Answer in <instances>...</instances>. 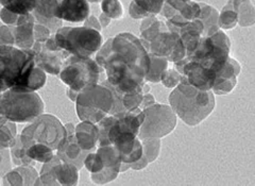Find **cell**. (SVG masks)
<instances>
[{
    "label": "cell",
    "instance_id": "6da1fadb",
    "mask_svg": "<svg viewBox=\"0 0 255 186\" xmlns=\"http://www.w3.org/2000/svg\"><path fill=\"white\" fill-rule=\"evenodd\" d=\"M96 62L105 70L106 80L122 97L141 92L150 59L138 37L129 32L110 37L98 50Z\"/></svg>",
    "mask_w": 255,
    "mask_h": 186
},
{
    "label": "cell",
    "instance_id": "7a4b0ae2",
    "mask_svg": "<svg viewBox=\"0 0 255 186\" xmlns=\"http://www.w3.org/2000/svg\"><path fill=\"white\" fill-rule=\"evenodd\" d=\"M168 100L175 115L189 127L200 125L216 107V98L212 90H198L187 82L184 76L170 93Z\"/></svg>",
    "mask_w": 255,
    "mask_h": 186
},
{
    "label": "cell",
    "instance_id": "3957f363",
    "mask_svg": "<svg viewBox=\"0 0 255 186\" xmlns=\"http://www.w3.org/2000/svg\"><path fill=\"white\" fill-rule=\"evenodd\" d=\"M45 110V103L36 92L9 88L0 94V114L13 123H31Z\"/></svg>",
    "mask_w": 255,
    "mask_h": 186
},
{
    "label": "cell",
    "instance_id": "277c9868",
    "mask_svg": "<svg viewBox=\"0 0 255 186\" xmlns=\"http://www.w3.org/2000/svg\"><path fill=\"white\" fill-rule=\"evenodd\" d=\"M55 42L70 55L91 58L103 44L99 31L87 27H61L54 33Z\"/></svg>",
    "mask_w": 255,
    "mask_h": 186
},
{
    "label": "cell",
    "instance_id": "5b68a950",
    "mask_svg": "<svg viewBox=\"0 0 255 186\" xmlns=\"http://www.w3.org/2000/svg\"><path fill=\"white\" fill-rule=\"evenodd\" d=\"M19 137L25 148L33 144H43L57 151L67 137V132L60 119L43 113L23 129Z\"/></svg>",
    "mask_w": 255,
    "mask_h": 186
},
{
    "label": "cell",
    "instance_id": "8992f818",
    "mask_svg": "<svg viewBox=\"0 0 255 186\" xmlns=\"http://www.w3.org/2000/svg\"><path fill=\"white\" fill-rule=\"evenodd\" d=\"M114 99L110 88L102 84H94L85 87L79 93L76 100L78 117L82 121L97 124L110 114Z\"/></svg>",
    "mask_w": 255,
    "mask_h": 186
},
{
    "label": "cell",
    "instance_id": "52a82bcc",
    "mask_svg": "<svg viewBox=\"0 0 255 186\" xmlns=\"http://www.w3.org/2000/svg\"><path fill=\"white\" fill-rule=\"evenodd\" d=\"M102 72L105 70L98 65L96 60L69 55L63 62L59 77L67 87L81 92L87 86L101 82Z\"/></svg>",
    "mask_w": 255,
    "mask_h": 186
},
{
    "label": "cell",
    "instance_id": "ba28073f",
    "mask_svg": "<svg viewBox=\"0 0 255 186\" xmlns=\"http://www.w3.org/2000/svg\"><path fill=\"white\" fill-rule=\"evenodd\" d=\"M34 56L32 49L0 46V94L17 84L26 69L34 63Z\"/></svg>",
    "mask_w": 255,
    "mask_h": 186
},
{
    "label": "cell",
    "instance_id": "9c48e42d",
    "mask_svg": "<svg viewBox=\"0 0 255 186\" xmlns=\"http://www.w3.org/2000/svg\"><path fill=\"white\" fill-rule=\"evenodd\" d=\"M231 40L226 32L219 29L210 36H202L196 49L186 58L218 71L230 56Z\"/></svg>",
    "mask_w": 255,
    "mask_h": 186
},
{
    "label": "cell",
    "instance_id": "30bf717a",
    "mask_svg": "<svg viewBox=\"0 0 255 186\" xmlns=\"http://www.w3.org/2000/svg\"><path fill=\"white\" fill-rule=\"evenodd\" d=\"M145 119L140 126L137 137L139 140L148 137L163 139L174 131L178 116L169 104L154 103L153 106L142 110Z\"/></svg>",
    "mask_w": 255,
    "mask_h": 186
},
{
    "label": "cell",
    "instance_id": "8fae6325",
    "mask_svg": "<svg viewBox=\"0 0 255 186\" xmlns=\"http://www.w3.org/2000/svg\"><path fill=\"white\" fill-rule=\"evenodd\" d=\"M143 47L149 53L162 56L172 63L186 56V50L181 38L177 33L169 31L168 28L158 32Z\"/></svg>",
    "mask_w": 255,
    "mask_h": 186
},
{
    "label": "cell",
    "instance_id": "7c38bea8",
    "mask_svg": "<svg viewBox=\"0 0 255 186\" xmlns=\"http://www.w3.org/2000/svg\"><path fill=\"white\" fill-rule=\"evenodd\" d=\"M166 26L169 31L179 35L184 45L186 55H189L196 49L203 35V23L198 18L187 20L178 14L167 20Z\"/></svg>",
    "mask_w": 255,
    "mask_h": 186
},
{
    "label": "cell",
    "instance_id": "4fadbf2b",
    "mask_svg": "<svg viewBox=\"0 0 255 186\" xmlns=\"http://www.w3.org/2000/svg\"><path fill=\"white\" fill-rule=\"evenodd\" d=\"M183 76L186 78L190 85L198 90L210 91L216 80V71L201 63L188 60L183 70Z\"/></svg>",
    "mask_w": 255,
    "mask_h": 186
},
{
    "label": "cell",
    "instance_id": "5bb4252c",
    "mask_svg": "<svg viewBox=\"0 0 255 186\" xmlns=\"http://www.w3.org/2000/svg\"><path fill=\"white\" fill-rule=\"evenodd\" d=\"M91 13V7L87 0H61L55 16L61 20L69 22H83Z\"/></svg>",
    "mask_w": 255,
    "mask_h": 186
},
{
    "label": "cell",
    "instance_id": "9a60e30c",
    "mask_svg": "<svg viewBox=\"0 0 255 186\" xmlns=\"http://www.w3.org/2000/svg\"><path fill=\"white\" fill-rule=\"evenodd\" d=\"M59 4L58 0H38L34 11L32 12L35 22L41 23L54 34L62 26L63 20L55 16V10Z\"/></svg>",
    "mask_w": 255,
    "mask_h": 186
},
{
    "label": "cell",
    "instance_id": "2e32d148",
    "mask_svg": "<svg viewBox=\"0 0 255 186\" xmlns=\"http://www.w3.org/2000/svg\"><path fill=\"white\" fill-rule=\"evenodd\" d=\"M92 150H84L77 141L76 135H67V137L62 143L57 150V156L66 163L74 164L79 171L84 166V160Z\"/></svg>",
    "mask_w": 255,
    "mask_h": 186
},
{
    "label": "cell",
    "instance_id": "e0dca14e",
    "mask_svg": "<svg viewBox=\"0 0 255 186\" xmlns=\"http://www.w3.org/2000/svg\"><path fill=\"white\" fill-rule=\"evenodd\" d=\"M44 44L41 48V50H39L34 56V62L36 64V66L43 69L47 74L59 75L63 66V62L65 61L70 54L65 50H48L45 48Z\"/></svg>",
    "mask_w": 255,
    "mask_h": 186
},
{
    "label": "cell",
    "instance_id": "ac0fdd59",
    "mask_svg": "<svg viewBox=\"0 0 255 186\" xmlns=\"http://www.w3.org/2000/svg\"><path fill=\"white\" fill-rule=\"evenodd\" d=\"M35 19L33 14H30L29 17L21 22L20 25L14 27L12 30L14 37V45L17 46L20 49H31L34 44V34L33 27Z\"/></svg>",
    "mask_w": 255,
    "mask_h": 186
},
{
    "label": "cell",
    "instance_id": "d6986e66",
    "mask_svg": "<svg viewBox=\"0 0 255 186\" xmlns=\"http://www.w3.org/2000/svg\"><path fill=\"white\" fill-rule=\"evenodd\" d=\"M222 10L234 11L237 14L239 26L251 27L254 25V5L251 0H229Z\"/></svg>",
    "mask_w": 255,
    "mask_h": 186
},
{
    "label": "cell",
    "instance_id": "ffe728a7",
    "mask_svg": "<svg viewBox=\"0 0 255 186\" xmlns=\"http://www.w3.org/2000/svg\"><path fill=\"white\" fill-rule=\"evenodd\" d=\"M75 135L80 147L84 150H92L98 144L99 130L95 124L90 121H82L76 127Z\"/></svg>",
    "mask_w": 255,
    "mask_h": 186
},
{
    "label": "cell",
    "instance_id": "44dd1931",
    "mask_svg": "<svg viewBox=\"0 0 255 186\" xmlns=\"http://www.w3.org/2000/svg\"><path fill=\"white\" fill-rule=\"evenodd\" d=\"M200 4V15L198 19H200L203 23V35L202 36H210L219 30L218 26V17L219 12L214 6L209 5L206 3L199 2Z\"/></svg>",
    "mask_w": 255,
    "mask_h": 186
},
{
    "label": "cell",
    "instance_id": "7402d4cb",
    "mask_svg": "<svg viewBox=\"0 0 255 186\" xmlns=\"http://www.w3.org/2000/svg\"><path fill=\"white\" fill-rule=\"evenodd\" d=\"M149 53V52H148ZM150 59V67L148 74L145 77L146 82L158 83L161 82L162 77L165 71L169 68V62L162 56H157L152 53H149Z\"/></svg>",
    "mask_w": 255,
    "mask_h": 186
},
{
    "label": "cell",
    "instance_id": "603a6c76",
    "mask_svg": "<svg viewBox=\"0 0 255 186\" xmlns=\"http://www.w3.org/2000/svg\"><path fill=\"white\" fill-rule=\"evenodd\" d=\"M38 0H0V4L14 14L26 15L34 11Z\"/></svg>",
    "mask_w": 255,
    "mask_h": 186
},
{
    "label": "cell",
    "instance_id": "cb8c5ba5",
    "mask_svg": "<svg viewBox=\"0 0 255 186\" xmlns=\"http://www.w3.org/2000/svg\"><path fill=\"white\" fill-rule=\"evenodd\" d=\"M26 153L29 158H31L35 162H39V163H47L52 160L54 157V151L43 144H33L26 148Z\"/></svg>",
    "mask_w": 255,
    "mask_h": 186
},
{
    "label": "cell",
    "instance_id": "d4e9b609",
    "mask_svg": "<svg viewBox=\"0 0 255 186\" xmlns=\"http://www.w3.org/2000/svg\"><path fill=\"white\" fill-rule=\"evenodd\" d=\"M142 145V155L147 158L149 163H153L159 157V152L162 148L161 139L156 137H148V139L140 140Z\"/></svg>",
    "mask_w": 255,
    "mask_h": 186
},
{
    "label": "cell",
    "instance_id": "484cf974",
    "mask_svg": "<svg viewBox=\"0 0 255 186\" xmlns=\"http://www.w3.org/2000/svg\"><path fill=\"white\" fill-rule=\"evenodd\" d=\"M97 155L102 161V164L105 167L115 166L119 163H122L121 153L118 152L115 146L113 145H108V146L99 147L97 150Z\"/></svg>",
    "mask_w": 255,
    "mask_h": 186
},
{
    "label": "cell",
    "instance_id": "4316f807",
    "mask_svg": "<svg viewBox=\"0 0 255 186\" xmlns=\"http://www.w3.org/2000/svg\"><path fill=\"white\" fill-rule=\"evenodd\" d=\"M47 81L46 72L39 68L38 66H35L30 74L26 85L23 87V91H30V92H36L39 88H42Z\"/></svg>",
    "mask_w": 255,
    "mask_h": 186
},
{
    "label": "cell",
    "instance_id": "83f0119b",
    "mask_svg": "<svg viewBox=\"0 0 255 186\" xmlns=\"http://www.w3.org/2000/svg\"><path fill=\"white\" fill-rule=\"evenodd\" d=\"M119 169H121V163L115 166L103 167L102 171L92 174V181L96 184H107L111 181H114L121 174Z\"/></svg>",
    "mask_w": 255,
    "mask_h": 186
},
{
    "label": "cell",
    "instance_id": "f1b7e54d",
    "mask_svg": "<svg viewBox=\"0 0 255 186\" xmlns=\"http://www.w3.org/2000/svg\"><path fill=\"white\" fill-rule=\"evenodd\" d=\"M237 85V77L231 78H216L215 80L214 86L212 87V92L215 95H229L234 91V88Z\"/></svg>",
    "mask_w": 255,
    "mask_h": 186
},
{
    "label": "cell",
    "instance_id": "f546056e",
    "mask_svg": "<svg viewBox=\"0 0 255 186\" xmlns=\"http://www.w3.org/2000/svg\"><path fill=\"white\" fill-rule=\"evenodd\" d=\"M101 11L111 19H121L124 16V7L119 0H102Z\"/></svg>",
    "mask_w": 255,
    "mask_h": 186
},
{
    "label": "cell",
    "instance_id": "4dcf8cb0",
    "mask_svg": "<svg viewBox=\"0 0 255 186\" xmlns=\"http://www.w3.org/2000/svg\"><path fill=\"white\" fill-rule=\"evenodd\" d=\"M133 1L149 16H157L161 13L165 0H133Z\"/></svg>",
    "mask_w": 255,
    "mask_h": 186
},
{
    "label": "cell",
    "instance_id": "1f68e13d",
    "mask_svg": "<svg viewBox=\"0 0 255 186\" xmlns=\"http://www.w3.org/2000/svg\"><path fill=\"white\" fill-rule=\"evenodd\" d=\"M238 25L237 14L232 10H222L218 17V26L221 30H232Z\"/></svg>",
    "mask_w": 255,
    "mask_h": 186
},
{
    "label": "cell",
    "instance_id": "d6a6232c",
    "mask_svg": "<svg viewBox=\"0 0 255 186\" xmlns=\"http://www.w3.org/2000/svg\"><path fill=\"white\" fill-rule=\"evenodd\" d=\"M200 4L199 2L195 1H186L183 2V5L181 6V9L179 11V15H181L183 18H185L187 20H195L199 17L200 15Z\"/></svg>",
    "mask_w": 255,
    "mask_h": 186
},
{
    "label": "cell",
    "instance_id": "836d02e7",
    "mask_svg": "<svg viewBox=\"0 0 255 186\" xmlns=\"http://www.w3.org/2000/svg\"><path fill=\"white\" fill-rule=\"evenodd\" d=\"M15 169L21 176L22 181H23V185H34L35 184L37 178H38V174H37V172L35 171L33 166L20 165Z\"/></svg>",
    "mask_w": 255,
    "mask_h": 186
},
{
    "label": "cell",
    "instance_id": "e575fe53",
    "mask_svg": "<svg viewBox=\"0 0 255 186\" xmlns=\"http://www.w3.org/2000/svg\"><path fill=\"white\" fill-rule=\"evenodd\" d=\"M182 75L174 68H168L162 77L161 82L166 88H174L181 82Z\"/></svg>",
    "mask_w": 255,
    "mask_h": 186
},
{
    "label": "cell",
    "instance_id": "d590c367",
    "mask_svg": "<svg viewBox=\"0 0 255 186\" xmlns=\"http://www.w3.org/2000/svg\"><path fill=\"white\" fill-rule=\"evenodd\" d=\"M84 166L91 174L98 173V172L102 171L103 167H105L102 164V161L100 160L99 156L97 155V152L94 153L93 151L90 152L89 155L86 156V158L84 160Z\"/></svg>",
    "mask_w": 255,
    "mask_h": 186
},
{
    "label": "cell",
    "instance_id": "8d00e7d4",
    "mask_svg": "<svg viewBox=\"0 0 255 186\" xmlns=\"http://www.w3.org/2000/svg\"><path fill=\"white\" fill-rule=\"evenodd\" d=\"M142 93L141 92H135L126 94L123 96V106L126 111H131L133 109L139 108L140 102L142 99Z\"/></svg>",
    "mask_w": 255,
    "mask_h": 186
},
{
    "label": "cell",
    "instance_id": "74e56055",
    "mask_svg": "<svg viewBox=\"0 0 255 186\" xmlns=\"http://www.w3.org/2000/svg\"><path fill=\"white\" fill-rule=\"evenodd\" d=\"M0 17H1V20L5 23L6 26L16 27L22 21L23 17H25V15L14 14L10 11H7L6 9H4V7H2L1 11H0Z\"/></svg>",
    "mask_w": 255,
    "mask_h": 186
},
{
    "label": "cell",
    "instance_id": "f35d334b",
    "mask_svg": "<svg viewBox=\"0 0 255 186\" xmlns=\"http://www.w3.org/2000/svg\"><path fill=\"white\" fill-rule=\"evenodd\" d=\"M33 34H34V42H41L45 43L46 40L51 36V32L49 29H47L45 26L41 23H34L33 27Z\"/></svg>",
    "mask_w": 255,
    "mask_h": 186
},
{
    "label": "cell",
    "instance_id": "ab89813d",
    "mask_svg": "<svg viewBox=\"0 0 255 186\" xmlns=\"http://www.w3.org/2000/svg\"><path fill=\"white\" fill-rule=\"evenodd\" d=\"M1 45H14L13 32L9 26L0 23V46Z\"/></svg>",
    "mask_w": 255,
    "mask_h": 186
},
{
    "label": "cell",
    "instance_id": "60d3db41",
    "mask_svg": "<svg viewBox=\"0 0 255 186\" xmlns=\"http://www.w3.org/2000/svg\"><path fill=\"white\" fill-rule=\"evenodd\" d=\"M129 14L133 19H143L146 17H149V15L145 11H142L138 5L135 4L134 1H132L130 4Z\"/></svg>",
    "mask_w": 255,
    "mask_h": 186
},
{
    "label": "cell",
    "instance_id": "b9f144b4",
    "mask_svg": "<svg viewBox=\"0 0 255 186\" xmlns=\"http://www.w3.org/2000/svg\"><path fill=\"white\" fill-rule=\"evenodd\" d=\"M154 103H156V99H155V97L153 95H151L149 93L148 94H143L139 108L141 110H143V109L153 106Z\"/></svg>",
    "mask_w": 255,
    "mask_h": 186
},
{
    "label": "cell",
    "instance_id": "7bdbcfd3",
    "mask_svg": "<svg viewBox=\"0 0 255 186\" xmlns=\"http://www.w3.org/2000/svg\"><path fill=\"white\" fill-rule=\"evenodd\" d=\"M149 164L150 163L147 158L142 155L140 159L131 163V169H133V171H142V169H145Z\"/></svg>",
    "mask_w": 255,
    "mask_h": 186
},
{
    "label": "cell",
    "instance_id": "ee69618b",
    "mask_svg": "<svg viewBox=\"0 0 255 186\" xmlns=\"http://www.w3.org/2000/svg\"><path fill=\"white\" fill-rule=\"evenodd\" d=\"M84 27L92 28V29H95V30H97L99 32L102 29L99 20L96 17H94V16H89V17H87V19L84 21Z\"/></svg>",
    "mask_w": 255,
    "mask_h": 186
},
{
    "label": "cell",
    "instance_id": "f6af8a7d",
    "mask_svg": "<svg viewBox=\"0 0 255 186\" xmlns=\"http://www.w3.org/2000/svg\"><path fill=\"white\" fill-rule=\"evenodd\" d=\"M157 19H158L157 16H149V17L143 18L142 21H141V25H140V32H141L142 30H145L146 28H148L149 26L152 25V23H153L154 21H156Z\"/></svg>",
    "mask_w": 255,
    "mask_h": 186
},
{
    "label": "cell",
    "instance_id": "bcb514c9",
    "mask_svg": "<svg viewBox=\"0 0 255 186\" xmlns=\"http://www.w3.org/2000/svg\"><path fill=\"white\" fill-rule=\"evenodd\" d=\"M187 62H188V59L186 58V56L184 59L179 60L177 62H173V68L177 70L179 74H181L183 76V70H184V66Z\"/></svg>",
    "mask_w": 255,
    "mask_h": 186
},
{
    "label": "cell",
    "instance_id": "7dc6e473",
    "mask_svg": "<svg viewBox=\"0 0 255 186\" xmlns=\"http://www.w3.org/2000/svg\"><path fill=\"white\" fill-rule=\"evenodd\" d=\"M98 20H99V22H100V25H101V27L102 28H107L110 23H111V18L110 17H108V16L106 15V14H103V13H101V15L99 16V18H98Z\"/></svg>",
    "mask_w": 255,
    "mask_h": 186
},
{
    "label": "cell",
    "instance_id": "c3c4849f",
    "mask_svg": "<svg viewBox=\"0 0 255 186\" xmlns=\"http://www.w3.org/2000/svg\"><path fill=\"white\" fill-rule=\"evenodd\" d=\"M79 93H80V92H77V91L73 90V88H69V87H67V90H66V95H67V97H68V98H69L71 101H73V102H76V100H77V98H78Z\"/></svg>",
    "mask_w": 255,
    "mask_h": 186
},
{
    "label": "cell",
    "instance_id": "681fc988",
    "mask_svg": "<svg viewBox=\"0 0 255 186\" xmlns=\"http://www.w3.org/2000/svg\"><path fill=\"white\" fill-rule=\"evenodd\" d=\"M65 129H66V132H67V135H74L75 134V130H76V127L74 124H66L65 126Z\"/></svg>",
    "mask_w": 255,
    "mask_h": 186
},
{
    "label": "cell",
    "instance_id": "f907efd6",
    "mask_svg": "<svg viewBox=\"0 0 255 186\" xmlns=\"http://www.w3.org/2000/svg\"><path fill=\"white\" fill-rule=\"evenodd\" d=\"M131 168V163H125V162H122L121 163V169H119V172L121 173H126L128 169Z\"/></svg>",
    "mask_w": 255,
    "mask_h": 186
},
{
    "label": "cell",
    "instance_id": "816d5d0a",
    "mask_svg": "<svg viewBox=\"0 0 255 186\" xmlns=\"http://www.w3.org/2000/svg\"><path fill=\"white\" fill-rule=\"evenodd\" d=\"M150 90H151V87H150V85L148 84V82L143 83V85H142V87H141L142 94H148V93L150 92Z\"/></svg>",
    "mask_w": 255,
    "mask_h": 186
},
{
    "label": "cell",
    "instance_id": "f5cc1de1",
    "mask_svg": "<svg viewBox=\"0 0 255 186\" xmlns=\"http://www.w3.org/2000/svg\"><path fill=\"white\" fill-rule=\"evenodd\" d=\"M87 1H90V2H95V3H97V2H101L102 0H87Z\"/></svg>",
    "mask_w": 255,
    "mask_h": 186
},
{
    "label": "cell",
    "instance_id": "db71d44e",
    "mask_svg": "<svg viewBox=\"0 0 255 186\" xmlns=\"http://www.w3.org/2000/svg\"><path fill=\"white\" fill-rule=\"evenodd\" d=\"M1 161H2V158H1V155H0V164H1Z\"/></svg>",
    "mask_w": 255,
    "mask_h": 186
},
{
    "label": "cell",
    "instance_id": "11a10c76",
    "mask_svg": "<svg viewBox=\"0 0 255 186\" xmlns=\"http://www.w3.org/2000/svg\"><path fill=\"white\" fill-rule=\"evenodd\" d=\"M181 1H184V2H186V1H190V0H181Z\"/></svg>",
    "mask_w": 255,
    "mask_h": 186
},
{
    "label": "cell",
    "instance_id": "9f6ffc18",
    "mask_svg": "<svg viewBox=\"0 0 255 186\" xmlns=\"http://www.w3.org/2000/svg\"><path fill=\"white\" fill-rule=\"evenodd\" d=\"M58 1H59V2H60V1H61V0H58Z\"/></svg>",
    "mask_w": 255,
    "mask_h": 186
}]
</instances>
